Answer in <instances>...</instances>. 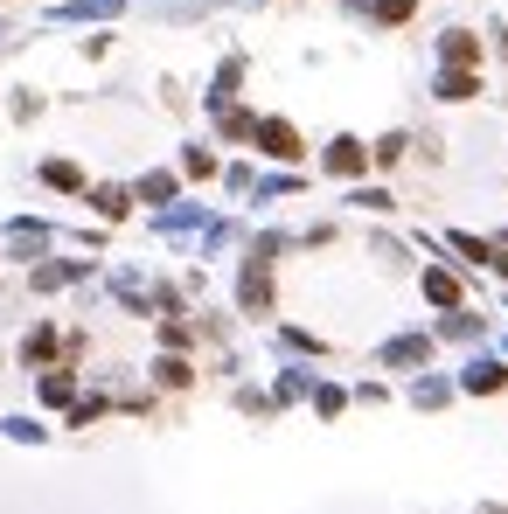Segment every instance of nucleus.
<instances>
[{
  "label": "nucleus",
  "mask_w": 508,
  "mask_h": 514,
  "mask_svg": "<svg viewBox=\"0 0 508 514\" xmlns=\"http://www.w3.org/2000/svg\"><path fill=\"white\" fill-rule=\"evenodd\" d=\"M42 244H49L42 223H14V251H42Z\"/></svg>",
  "instance_id": "nucleus-23"
},
{
  "label": "nucleus",
  "mask_w": 508,
  "mask_h": 514,
  "mask_svg": "<svg viewBox=\"0 0 508 514\" xmlns=\"http://www.w3.org/2000/svg\"><path fill=\"white\" fill-rule=\"evenodd\" d=\"M418 0H376V21H411Z\"/></svg>",
  "instance_id": "nucleus-27"
},
{
  "label": "nucleus",
  "mask_w": 508,
  "mask_h": 514,
  "mask_svg": "<svg viewBox=\"0 0 508 514\" xmlns=\"http://www.w3.org/2000/svg\"><path fill=\"white\" fill-rule=\"evenodd\" d=\"M439 334H446V341H474V334H481V320L460 306V313H446V320H439Z\"/></svg>",
  "instance_id": "nucleus-18"
},
{
  "label": "nucleus",
  "mask_w": 508,
  "mask_h": 514,
  "mask_svg": "<svg viewBox=\"0 0 508 514\" xmlns=\"http://www.w3.org/2000/svg\"><path fill=\"white\" fill-rule=\"evenodd\" d=\"M188 230H202V209H195V202H181V209L161 216V237H188Z\"/></svg>",
  "instance_id": "nucleus-13"
},
{
  "label": "nucleus",
  "mask_w": 508,
  "mask_h": 514,
  "mask_svg": "<svg viewBox=\"0 0 508 514\" xmlns=\"http://www.w3.org/2000/svg\"><path fill=\"white\" fill-rule=\"evenodd\" d=\"M84 202H91V209H98V216H105V223H126V216H133V202H140V195H133V188H91V195H84Z\"/></svg>",
  "instance_id": "nucleus-8"
},
{
  "label": "nucleus",
  "mask_w": 508,
  "mask_h": 514,
  "mask_svg": "<svg viewBox=\"0 0 508 514\" xmlns=\"http://www.w3.org/2000/svg\"><path fill=\"white\" fill-rule=\"evenodd\" d=\"M133 195H140V202H154V209H161V202H174V174H147V181H140V188H133Z\"/></svg>",
  "instance_id": "nucleus-20"
},
{
  "label": "nucleus",
  "mask_w": 508,
  "mask_h": 514,
  "mask_svg": "<svg viewBox=\"0 0 508 514\" xmlns=\"http://www.w3.org/2000/svg\"><path fill=\"white\" fill-rule=\"evenodd\" d=\"M488 271H502V278H508V244H495V264H488Z\"/></svg>",
  "instance_id": "nucleus-29"
},
{
  "label": "nucleus",
  "mask_w": 508,
  "mask_h": 514,
  "mask_svg": "<svg viewBox=\"0 0 508 514\" xmlns=\"http://www.w3.org/2000/svg\"><path fill=\"white\" fill-rule=\"evenodd\" d=\"M272 257H279V237H258L244 271H237V306L244 313H272Z\"/></svg>",
  "instance_id": "nucleus-1"
},
{
  "label": "nucleus",
  "mask_w": 508,
  "mask_h": 514,
  "mask_svg": "<svg viewBox=\"0 0 508 514\" xmlns=\"http://www.w3.org/2000/svg\"><path fill=\"white\" fill-rule=\"evenodd\" d=\"M369 160H376V153H369L362 139H348V132H341V139H328V174H335V181H355Z\"/></svg>",
  "instance_id": "nucleus-4"
},
{
  "label": "nucleus",
  "mask_w": 508,
  "mask_h": 514,
  "mask_svg": "<svg viewBox=\"0 0 508 514\" xmlns=\"http://www.w3.org/2000/svg\"><path fill=\"white\" fill-rule=\"evenodd\" d=\"M411 396H418L425 410H439V403L453 396V383H446V376H418V389H411Z\"/></svg>",
  "instance_id": "nucleus-22"
},
{
  "label": "nucleus",
  "mask_w": 508,
  "mask_h": 514,
  "mask_svg": "<svg viewBox=\"0 0 508 514\" xmlns=\"http://www.w3.org/2000/svg\"><path fill=\"white\" fill-rule=\"evenodd\" d=\"M42 181H49V188H63V195H91V181H84V167H77V160H42Z\"/></svg>",
  "instance_id": "nucleus-10"
},
{
  "label": "nucleus",
  "mask_w": 508,
  "mask_h": 514,
  "mask_svg": "<svg viewBox=\"0 0 508 514\" xmlns=\"http://www.w3.org/2000/svg\"><path fill=\"white\" fill-rule=\"evenodd\" d=\"M119 7H126V0H70V7H56V14H63V21H112Z\"/></svg>",
  "instance_id": "nucleus-11"
},
{
  "label": "nucleus",
  "mask_w": 508,
  "mask_h": 514,
  "mask_svg": "<svg viewBox=\"0 0 508 514\" xmlns=\"http://www.w3.org/2000/svg\"><path fill=\"white\" fill-rule=\"evenodd\" d=\"M376 362L383 369H432V334H397L376 348Z\"/></svg>",
  "instance_id": "nucleus-2"
},
{
  "label": "nucleus",
  "mask_w": 508,
  "mask_h": 514,
  "mask_svg": "<svg viewBox=\"0 0 508 514\" xmlns=\"http://www.w3.org/2000/svg\"><path fill=\"white\" fill-rule=\"evenodd\" d=\"M439 63H446V70H474V63H481V35L446 28V35H439Z\"/></svg>",
  "instance_id": "nucleus-5"
},
{
  "label": "nucleus",
  "mask_w": 508,
  "mask_h": 514,
  "mask_svg": "<svg viewBox=\"0 0 508 514\" xmlns=\"http://www.w3.org/2000/svg\"><path fill=\"white\" fill-rule=\"evenodd\" d=\"M42 403H77V376L70 369H49L42 376Z\"/></svg>",
  "instance_id": "nucleus-15"
},
{
  "label": "nucleus",
  "mask_w": 508,
  "mask_h": 514,
  "mask_svg": "<svg viewBox=\"0 0 508 514\" xmlns=\"http://www.w3.org/2000/svg\"><path fill=\"white\" fill-rule=\"evenodd\" d=\"M446 244H453V251L467 257V264H495V244H488V237H467V230H453Z\"/></svg>",
  "instance_id": "nucleus-14"
},
{
  "label": "nucleus",
  "mask_w": 508,
  "mask_h": 514,
  "mask_svg": "<svg viewBox=\"0 0 508 514\" xmlns=\"http://www.w3.org/2000/svg\"><path fill=\"white\" fill-rule=\"evenodd\" d=\"M481 514H508V508H481Z\"/></svg>",
  "instance_id": "nucleus-30"
},
{
  "label": "nucleus",
  "mask_w": 508,
  "mask_h": 514,
  "mask_svg": "<svg viewBox=\"0 0 508 514\" xmlns=\"http://www.w3.org/2000/svg\"><path fill=\"white\" fill-rule=\"evenodd\" d=\"M49 355H56V327H35V334L21 341V362H28V369H42Z\"/></svg>",
  "instance_id": "nucleus-12"
},
{
  "label": "nucleus",
  "mask_w": 508,
  "mask_h": 514,
  "mask_svg": "<svg viewBox=\"0 0 508 514\" xmlns=\"http://www.w3.org/2000/svg\"><path fill=\"white\" fill-rule=\"evenodd\" d=\"M460 389H474V396H495V389H508V362H495V355H474V362H467V376H460Z\"/></svg>",
  "instance_id": "nucleus-7"
},
{
  "label": "nucleus",
  "mask_w": 508,
  "mask_h": 514,
  "mask_svg": "<svg viewBox=\"0 0 508 514\" xmlns=\"http://www.w3.org/2000/svg\"><path fill=\"white\" fill-rule=\"evenodd\" d=\"M446 105H467V98H481V77L474 70H439V84H432Z\"/></svg>",
  "instance_id": "nucleus-9"
},
{
  "label": "nucleus",
  "mask_w": 508,
  "mask_h": 514,
  "mask_svg": "<svg viewBox=\"0 0 508 514\" xmlns=\"http://www.w3.org/2000/svg\"><path fill=\"white\" fill-rule=\"evenodd\" d=\"M348 202H355V209H390V188H355Z\"/></svg>",
  "instance_id": "nucleus-25"
},
{
  "label": "nucleus",
  "mask_w": 508,
  "mask_h": 514,
  "mask_svg": "<svg viewBox=\"0 0 508 514\" xmlns=\"http://www.w3.org/2000/svg\"><path fill=\"white\" fill-rule=\"evenodd\" d=\"M216 126H223V139H258V119H251V112H216Z\"/></svg>",
  "instance_id": "nucleus-21"
},
{
  "label": "nucleus",
  "mask_w": 508,
  "mask_h": 514,
  "mask_svg": "<svg viewBox=\"0 0 508 514\" xmlns=\"http://www.w3.org/2000/svg\"><path fill=\"white\" fill-rule=\"evenodd\" d=\"M369 153H376V167H397V160L411 153V139H404V132H383V139H376Z\"/></svg>",
  "instance_id": "nucleus-16"
},
{
  "label": "nucleus",
  "mask_w": 508,
  "mask_h": 514,
  "mask_svg": "<svg viewBox=\"0 0 508 514\" xmlns=\"http://www.w3.org/2000/svg\"><path fill=\"white\" fill-rule=\"evenodd\" d=\"M502 244H508V237H502Z\"/></svg>",
  "instance_id": "nucleus-31"
},
{
  "label": "nucleus",
  "mask_w": 508,
  "mask_h": 514,
  "mask_svg": "<svg viewBox=\"0 0 508 514\" xmlns=\"http://www.w3.org/2000/svg\"><path fill=\"white\" fill-rule=\"evenodd\" d=\"M91 417H105V396H84V403H70V424H91Z\"/></svg>",
  "instance_id": "nucleus-26"
},
{
  "label": "nucleus",
  "mask_w": 508,
  "mask_h": 514,
  "mask_svg": "<svg viewBox=\"0 0 508 514\" xmlns=\"http://www.w3.org/2000/svg\"><path fill=\"white\" fill-rule=\"evenodd\" d=\"M425 299H432V306H446V313H460V306H467V285H460L446 264H425Z\"/></svg>",
  "instance_id": "nucleus-6"
},
{
  "label": "nucleus",
  "mask_w": 508,
  "mask_h": 514,
  "mask_svg": "<svg viewBox=\"0 0 508 514\" xmlns=\"http://www.w3.org/2000/svg\"><path fill=\"white\" fill-rule=\"evenodd\" d=\"M181 174H188V181H209V174H216V153H209V146H188V153H181Z\"/></svg>",
  "instance_id": "nucleus-17"
},
{
  "label": "nucleus",
  "mask_w": 508,
  "mask_h": 514,
  "mask_svg": "<svg viewBox=\"0 0 508 514\" xmlns=\"http://www.w3.org/2000/svg\"><path fill=\"white\" fill-rule=\"evenodd\" d=\"M258 153H265V160H279V167H293L307 146H300V132L286 126V119H258Z\"/></svg>",
  "instance_id": "nucleus-3"
},
{
  "label": "nucleus",
  "mask_w": 508,
  "mask_h": 514,
  "mask_svg": "<svg viewBox=\"0 0 508 514\" xmlns=\"http://www.w3.org/2000/svg\"><path fill=\"white\" fill-rule=\"evenodd\" d=\"M341 403H348V396H341V389H335V383H321V389H314V410H321V417H335Z\"/></svg>",
  "instance_id": "nucleus-24"
},
{
  "label": "nucleus",
  "mask_w": 508,
  "mask_h": 514,
  "mask_svg": "<svg viewBox=\"0 0 508 514\" xmlns=\"http://www.w3.org/2000/svg\"><path fill=\"white\" fill-rule=\"evenodd\" d=\"M154 376H161L168 389H188V383H195V369H188L181 355H161V362H154Z\"/></svg>",
  "instance_id": "nucleus-19"
},
{
  "label": "nucleus",
  "mask_w": 508,
  "mask_h": 514,
  "mask_svg": "<svg viewBox=\"0 0 508 514\" xmlns=\"http://www.w3.org/2000/svg\"><path fill=\"white\" fill-rule=\"evenodd\" d=\"M279 341H286V348H300V355H321V341H314V334H300V327H286Z\"/></svg>",
  "instance_id": "nucleus-28"
}]
</instances>
